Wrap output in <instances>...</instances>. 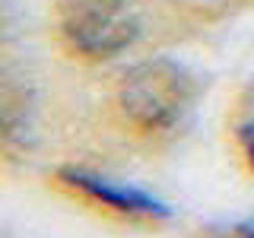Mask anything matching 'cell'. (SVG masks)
I'll list each match as a JSON object with an SVG mask.
<instances>
[{"instance_id":"3957f363","label":"cell","mask_w":254,"mask_h":238,"mask_svg":"<svg viewBox=\"0 0 254 238\" xmlns=\"http://www.w3.org/2000/svg\"><path fill=\"white\" fill-rule=\"evenodd\" d=\"M58 181L73 194H83L86 200L105 206L111 213H121V216H143V219H165L169 216V206L162 200H156L153 194L133 187V184H121V181H111L105 175H95L89 169H67L58 172Z\"/></svg>"},{"instance_id":"277c9868","label":"cell","mask_w":254,"mask_h":238,"mask_svg":"<svg viewBox=\"0 0 254 238\" xmlns=\"http://www.w3.org/2000/svg\"><path fill=\"white\" fill-rule=\"evenodd\" d=\"M32 118V89L10 70H0V146L19 140Z\"/></svg>"},{"instance_id":"7a4b0ae2","label":"cell","mask_w":254,"mask_h":238,"mask_svg":"<svg viewBox=\"0 0 254 238\" xmlns=\"http://www.w3.org/2000/svg\"><path fill=\"white\" fill-rule=\"evenodd\" d=\"M140 22L124 0H61L58 38L83 60H108L137 42Z\"/></svg>"},{"instance_id":"5b68a950","label":"cell","mask_w":254,"mask_h":238,"mask_svg":"<svg viewBox=\"0 0 254 238\" xmlns=\"http://www.w3.org/2000/svg\"><path fill=\"white\" fill-rule=\"evenodd\" d=\"M238 143H242V149H245L248 165L254 169V121H245L242 127H238Z\"/></svg>"},{"instance_id":"6da1fadb","label":"cell","mask_w":254,"mask_h":238,"mask_svg":"<svg viewBox=\"0 0 254 238\" xmlns=\"http://www.w3.org/2000/svg\"><path fill=\"white\" fill-rule=\"evenodd\" d=\"M194 99V79L178 60L153 58L127 70L118 83L115 108L137 133H162L178 124Z\"/></svg>"}]
</instances>
